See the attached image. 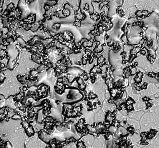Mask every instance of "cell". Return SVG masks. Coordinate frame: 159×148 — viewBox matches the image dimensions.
<instances>
[{
    "mask_svg": "<svg viewBox=\"0 0 159 148\" xmlns=\"http://www.w3.org/2000/svg\"><path fill=\"white\" fill-rule=\"evenodd\" d=\"M23 126L24 127L25 130V132L28 137H31V136L34 135V132L33 127L27 123V122H23Z\"/></svg>",
    "mask_w": 159,
    "mask_h": 148,
    "instance_id": "obj_1",
    "label": "cell"
}]
</instances>
